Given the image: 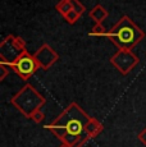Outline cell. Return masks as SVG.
<instances>
[{
    "label": "cell",
    "mask_w": 146,
    "mask_h": 147,
    "mask_svg": "<svg viewBox=\"0 0 146 147\" xmlns=\"http://www.w3.org/2000/svg\"><path fill=\"white\" fill-rule=\"evenodd\" d=\"M44 119H45V114L43 113V110H41V109L36 110V111L31 115V120H33L35 123H37V124H40Z\"/></svg>",
    "instance_id": "cell-14"
},
{
    "label": "cell",
    "mask_w": 146,
    "mask_h": 147,
    "mask_svg": "<svg viewBox=\"0 0 146 147\" xmlns=\"http://www.w3.org/2000/svg\"><path fill=\"white\" fill-rule=\"evenodd\" d=\"M45 102H46V98L31 84H26L24 87H22L10 98V104L28 119H31V115L36 110L41 109L45 105Z\"/></svg>",
    "instance_id": "cell-3"
},
{
    "label": "cell",
    "mask_w": 146,
    "mask_h": 147,
    "mask_svg": "<svg viewBox=\"0 0 146 147\" xmlns=\"http://www.w3.org/2000/svg\"><path fill=\"white\" fill-rule=\"evenodd\" d=\"M109 38L118 50H131L145 37V32L128 16H123L119 21L108 31Z\"/></svg>",
    "instance_id": "cell-2"
},
{
    "label": "cell",
    "mask_w": 146,
    "mask_h": 147,
    "mask_svg": "<svg viewBox=\"0 0 146 147\" xmlns=\"http://www.w3.org/2000/svg\"><path fill=\"white\" fill-rule=\"evenodd\" d=\"M33 56H35L39 67H40L41 69H44V70L49 69V68L51 67L59 58L58 54L55 53L47 44H44L43 46L37 50V51L33 54Z\"/></svg>",
    "instance_id": "cell-6"
},
{
    "label": "cell",
    "mask_w": 146,
    "mask_h": 147,
    "mask_svg": "<svg viewBox=\"0 0 146 147\" xmlns=\"http://www.w3.org/2000/svg\"><path fill=\"white\" fill-rule=\"evenodd\" d=\"M90 17H91L96 23H103V21L106 19V17H108V10H106L103 5L97 4L96 7H94L90 10Z\"/></svg>",
    "instance_id": "cell-8"
},
{
    "label": "cell",
    "mask_w": 146,
    "mask_h": 147,
    "mask_svg": "<svg viewBox=\"0 0 146 147\" xmlns=\"http://www.w3.org/2000/svg\"><path fill=\"white\" fill-rule=\"evenodd\" d=\"M90 118L77 104L72 102L53 123L46 124L44 128L57 136L62 145L73 147L86 134L85 127Z\"/></svg>",
    "instance_id": "cell-1"
},
{
    "label": "cell",
    "mask_w": 146,
    "mask_h": 147,
    "mask_svg": "<svg viewBox=\"0 0 146 147\" xmlns=\"http://www.w3.org/2000/svg\"><path fill=\"white\" fill-rule=\"evenodd\" d=\"M80 14H78L77 12H76V10H71V12H68L66 14V16H64V18H66V21L68 22V23H71V24H74L76 22L78 21V19H80Z\"/></svg>",
    "instance_id": "cell-13"
},
{
    "label": "cell",
    "mask_w": 146,
    "mask_h": 147,
    "mask_svg": "<svg viewBox=\"0 0 146 147\" xmlns=\"http://www.w3.org/2000/svg\"><path fill=\"white\" fill-rule=\"evenodd\" d=\"M7 64H0V81H4L5 77L8 76V73H9V69H7Z\"/></svg>",
    "instance_id": "cell-15"
},
{
    "label": "cell",
    "mask_w": 146,
    "mask_h": 147,
    "mask_svg": "<svg viewBox=\"0 0 146 147\" xmlns=\"http://www.w3.org/2000/svg\"><path fill=\"white\" fill-rule=\"evenodd\" d=\"M60 147H69V146H67V145H62Z\"/></svg>",
    "instance_id": "cell-17"
},
{
    "label": "cell",
    "mask_w": 146,
    "mask_h": 147,
    "mask_svg": "<svg viewBox=\"0 0 146 147\" xmlns=\"http://www.w3.org/2000/svg\"><path fill=\"white\" fill-rule=\"evenodd\" d=\"M89 35L90 36H97V37H104V36H108V31L105 30V27L103 26V23H96Z\"/></svg>",
    "instance_id": "cell-11"
},
{
    "label": "cell",
    "mask_w": 146,
    "mask_h": 147,
    "mask_svg": "<svg viewBox=\"0 0 146 147\" xmlns=\"http://www.w3.org/2000/svg\"><path fill=\"white\" fill-rule=\"evenodd\" d=\"M110 63L122 73L123 76H127L128 73L139 64V58L136 54L131 50H118L110 58Z\"/></svg>",
    "instance_id": "cell-5"
},
{
    "label": "cell",
    "mask_w": 146,
    "mask_h": 147,
    "mask_svg": "<svg viewBox=\"0 0 146 147\" xmlns=\"http://www.w3.org/2000/svg\"><path fill=\"white\" fill-rule=\"evenodd\" d=\"M12 44H13V46H14V49L19 54L26 51V41H24L22 37H19V36H13L12 37Z\"/></svg>",
    "instance_id": "cell-10"
},
{
    "label": "cell",
    "mask_w": 146,
    "mask_h": 147,
    "mask_svg": "<svg viewBox=\"0 0 146 147\" xmlns=\"http://www.w3.org/2000/svg\"><path fill=\"white\" fill-rule=\"evenodd\" d=\"M69 1H71V4H72L73 10H76L80 16H82V14L86 12V7L82 3H80V0H69Z\"/></svg>",
    "instance_id": "cell-12"
},
{
    "label": "cell",
    "mask_w": 146,
    "mask_h": 147,
    "mask_svg": "<svg viewBox=\"0 0 146 147\" xmlns=\"http://www.w3.org/2000/svg\"><path fill=\"white\" fill-rule=\"evenodd\" d=\"M137 138H139V141L142 143V145L146 146V128H144L139 134H137Z\"/></svg>",
    "instance_id": "cell-16"
},
{
    "label": "cell",
    "mask_w": 146,
    "mask_h": 147,
    "mask_svg": "<svg viewBox=\"0 0 146 147\" xmlns=\"http://www.w3.org/2000/svg\"><path fill=\"white\" fill-rule=\"evenodd\" d=\"M55 8H57V10L63 17L66 16L68 12H71V10L73 9L72 4H71V1H69V0H60V1L57 4V7H55Z\"/></svg>",
    "instance_id": "cell-9"
},
{
    "label": "cell",
    "mask_w": 146,
    "mask_h": 147,
    "mask_svg": "<svg viewBox=\"0 0 146 147\" xmlns=\"http://www.w3.org/2000/svg\"><path fill=\"white\" fill-rule=\"evenodd\" d=\"M8 65L12 68L23 81H27L28 78H31L36 73V70L40 68L35 56L31 55L30 53H27V50L19 54L14 60L12 63H9Z\"/></svg>",
    "instance_id": "cell-4"
},
{
    "label": "cell",
    "mask_w": 146,
    "mask_h": 147,
    "mask_svg": "<svg viewBox=\"0 0 146 147\" xmlns=\"http://www.w3.org/2000/svg\"><path fill=\"white\" fill-rule=\"evenodd\" d=\"M103 129H104L103 123H100L96 118H90L89 123L86 124V127H85V133L87 134L90 137V140H91V138L97 137V136L103 132Z\"/></svg>",
    "instance_id": "cell-7"
}]
</instances>
